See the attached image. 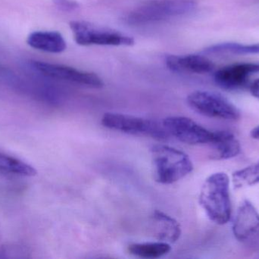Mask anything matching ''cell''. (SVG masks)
Instances as JSON below:
<instances>
[{"label":"cell","mask_w":259,"mask_h":259,"mask_svg":"<svg viewBox=\"0 0 259 259\" xmlns=\"http://www.w3.org/2000/svg\"><path fill=\"white\" fill-rule=\"evenodd\" d=\"M154 176L158 183L169 185L188 176L193 164L188 155L165 144H155L150 149Z\"/></svg>","instance_id":"cell-2"},{"label":"cell","mask_w":259,"mask_h":259,"mask_svg":"<svg viewBox=\"0 0 259 259\" xmlns=\"http://www.w3.org/2000/svg\"><path fill=\"white\" fill-rule=\"evenodd\" d=\"M250 135L254 139H259V125L251 130Z\"/></svg>","instance_id":"cell-21"},{"label":"cell","mask_w":259,"mask_h":259,"mask_svg":"<svg viewBox=\"0 0 259 259\" xmlns=\"http://www.w3.org/2000/svg\"><path fill=\"white\" fill-rule=\"evenodd\" d=\"M234 237L240 242H247L259 236V213L249 200L243 201L236 214L232 227Z\"/></svg>","instance_id":"cell-9"},{"label":"cell","mask_w":259,"mask_h":259,"mask_svg":"<svg viewBox=\"0 0 259 259\" xmlns=\"http://www.w3.org/2000/svg\"><path fill=\"white\" fill-rule=\"evenodd\" d=\"M102 125L111 130L129 135H141L156 140H165L169 137L162 122L142 118L118 113H106L101 120Z\"/></svg>","instance_id":"cell-4"},{"label":"cell","mask_w":259,"mask_h":259,"mask_svg":"<svg viewBox=\"0 0 259 259\" xmlns=\"http://www.w3.org/2000/svg\"><path fill=\"white\" fill-rule=\"evenodd\" d=\"M70 27L79 45L132 46L135 43L132 36L87 21H71Z\"/></svg>","instance_id":"cell-6"},{"label":"cell","mask_w":259,"mask_h":259,"mask_svg":"<svg viewBox=\"0 0 259 259\" xmlns=\"http://www.w3.org/2000/svg\"><path fill=\"white\" fill-rule=\"evenodd\" d=\"M196 6L192 0H155L134 9L127 15L126 21L133 25L164 21L190 13Z\"/></svg>","instance_id":"cell-3"},{"label":"cell","mask_w":259,"mask_h":259,"mask_svg":"<svg viewBox=\"0 0 259 259\" xmlns=\"http://www.w3.org/2000/svg\"><path fill=\"white\" fill-rule=\"evenodd\" d=\"M169 136L175 137L181 142L191 145L211 144L214 132L184 117H168L162 120Z\"/></svg>","instance_id":"cell-7"},{"label":"cell","mask_w":259,"mask_h":259,"mask_svg":"<svg viewBox=\"0 0 259 259\" xmlns=\"http://www.w3.org/2000/svg\"><path fill=\"white\" fill-rule=\"evenodd\" d=\"M259 73V63L243 62L223 67L214 73L217 85L225 90H235L246 85L249 77Z\"/></svg>","instance_id":"cell-10"},{"label":"cell","mask_w":259,"mask_h":259,"mask_svg":"<svg viewBox=\"0 0 259 259\" xmlns=\"http://www.w3.org/2000/svg\"><path fill=\"white\" fill-rule=\"evenodd\" d=\"M211 144L214 149L213 157L216 160L231 159L241 152L240 141L234 134L226 131L214 132Z\"/></svg>","instance_id":"cell-14"},{"label":"cell","mask_w":259,"mask_h":259,"mask_svg":"<svg viewBox=\"0 0 259 259\" xmlns=\"http://www.w3.org/2000/svg\"><path fill=\"white\" fill-rule=\"evenodd\" d=\"M32 48L51 53H61L66 50V41L59 32L38 30L32 32L27 38Z\"/></svg>","instance_id":"cell-13"},{"label":"cell","mask_w":259,"mask_h":259,"mask_svg":"<svg viewBox=\"0 0 259 259\" xmlns=\"http://www.w3.org/2000/svg\"><path fill=\"white\" fill-rule=\"evenodd\" d=\"M53 2L59 9L64 12H73L80 6L75 0H53Z\"/></svg>","instance_id":"cell-19"},{"label":"cell","mask_w":259,"mask_h":259,"mask_svg":"<svg viewBox=\"0 0 259 259\" xmlns=\"http://www.w3.org/2000/svg\"><path fill=\"white\" fill-rule=\"evenodd\" d=\"M204 53L207 54H259V44L244 45L237 43H223L208 47L204 50Z\"/></svg>","instance_id":"cell-17"},{"label":"cell","mask_w":259,"mask_h":259,"mask_svg":"<svg viewBox=\"0 0 259 259\" xmlns=\"http://www.w3.org/2000/svg\"><path fill=\"white\" fill-rule=\"evenodd\" d=\"M127 250L131 255L141 258L154 259L161 258L171 250L170 244L164 242L132 243Z\"/></svg>","instance_id":"cell-15"},{"label":"cell","mask_w":259,"mask_h":259,"mask_svg":"<svg viewBox=\"0 0 259 259\" xmlns=\"http://www.w3.org/2000/svg\"><path fill=\"white\" fill-rule=\"evenodd\" d=\"M199 203L210 220L216 225L228 223L232 214L230 178L224 172L210 175L202 185Z\"/></svg>","instance_id":"cell-1"},{"label":"cell","mask_w":259,"mask_h":259,"mask_svg":"<svg viewBox=\"0 0 259 259\" xmlns=\"http://www.w3.org/2000/svg\"><path fill=\"white\" fill-rule=\"evenodd\" d=\"M0 173L21 176H34L37 171L30 164L0 152Z\"/></svg>","instance_id":"cell-16"},{"label":"cell","mask_w":259,"mask_h":259,"mask_svg":"<svg viewBox=\"0 0 259 259\" xmlns=\"http://www.w3.org/2000/svg\"><path fill=\"white\" fill-rule=\"evenodd\" d=\"M151 231L158 241L176 243L181 236L180 224L170 216L161 211L155 210L150 217Z\"/></svg>","instance_id":"cell-12"},{"label":"cell","mask_w":259,"mask_h":259,"mask_svg":"<svg viewBox=\"0 0 259 259\" xmlns=\"http://www.w3.org/2000/svg\"><path fill=\"white\" fill-rule=\"evenodd\" d=\"M232 181L236 189L252 187L259 183V160L245 168L234 172Z\"/></svg>","instance_id":"cell-18"},{"label":"cell","mask_w":259,"mask_h":259,"mask_svg":"<svg viewBox=\"0 0 259 259\" xmlns=\"http://www.w3.org/2000/svg\"><path fill=\"white\" fill-rule=\"evenodd\" d=\"M30 63L38 72L52 79L66 81L94 88H101L104 86L103 80L94 73L80 71L67 65L40 61H31Z\"/></svg>","instance_id":"cell-8"},{"label":"cell","mask_w":259,"mask_h":259,"mask_svg":"<svg viewBox=\"0 0 259 259\" xmlns=\"http://www.w3.org/2000/svg\"><path fill=\"white\" fill-rule=\"evenodd\" d=\"M250 92L253 97L259 99V79L255 80L250 86Z\"/></svg>","instance_id":"cell-20"},{"label":"cell","mask_w":259,"mask_h":259,"mask_svg":"<svg viewBox=\"0 0 259 259\" xmlns=\"http://www.w3.org/2000/svg\"><path fill=\"white\" fill-rule=\"evenodd\" d=\"M187 101L195 112L210 118L236 121L241 116L240 109L231 100L213 91H194L189 94Z\"/></svg>","instance_id":"cell-5"},{"label":"cell","mask_w":259,"mask_h":259,"mask_svg":"<svg viewBox=\"0 0 259 259\" xmlns=\"http://www.w3.org/2000/svg\"><path fill=\"white\" fill-rule=\"evenodd\" d=\"M166 65L170 71L175 72L205 74L213 71L214 63L205 56L200 55H170L166 58Z\"/></svg>","instance_id":"cell-11"}]
</instances>
